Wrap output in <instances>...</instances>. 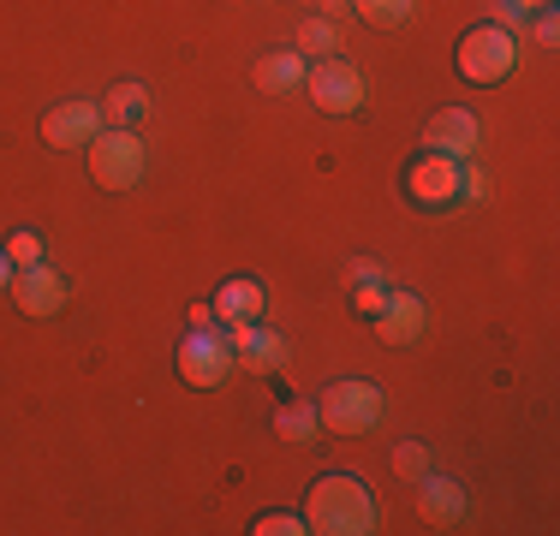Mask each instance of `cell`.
Returning <instances> with one entry per match:
<instances>
[{
	"label": "cell",
	"instance_id": "obj_11",
	"mask_svg": "<svg viewBox=\"0 0 560 536\" xmlns=\"http://www.w3.org/2000/svg\"><path fill=\"white\" fill-rule=\"evenodd\" d=\"M423 143H430L435 155H477V143H483V126H477V114H465V107H442V114H430V126H423Z\"/></svg>",
	"mask_w": 560,
	"mask_h": 536
},
{
	"label": "cell",
	"instance_id": "obj_16",
	"mask_svg": "<svg viewBox=\"0 0 560 536\" xmlns=\"http://www.w3.org/2000/svg\"><path fill=\"white\" fill-rule=\"evenodd\" d=\"M102 119L119 131H131L138 119H150V90L143 84H114L108 96H102Z\"/></svg>",
	"mask_w": 560,
	"mask_h": 536
},
{
	"label": "cell",
	"instance_id": "obj_18",
	"mask_svg": "<svg viewBox=\"0 0 560 536\" xmlns=\"http://www.w3.org/2000/svg\"><path fill=\"white\" fill-rule=\"evenodd\" d=\"M340 48V31L328 19H304L299 24V54H316V60H328V54Z\"/></svg>",
	"mask_w": 560,
	"mask_h": 536
},
{
	"label": "cell",
	"instance_id": "obj_3",
	"mask_svg": "<svg viewBox=\"0 0 560 536\" xmlns=\"http://www.w3.org/2000/svg\"><path fill=\"white\" fill-rule=\"evenodd\" d=\"M316 418H323V429H335V435H370L382 423V387L346 375V382H335L316 399Z\"/></svg>",
	"mask_w": 560,
	"mask_h": 536
},
{
	"label": "cell",
	"instance_id": "obj_1",
	"mask_svg": "<svg viewBox=\"0 0 560 536\" xmlns=\"http://www.w3.org/2000/svg\"><path fill=\"white\" fill-rule=\"evenodd\" d=\"M304 531H323V536H364L376 531V501L352 471H328L316 477L311 501H304Z\"/></svg>",
	"mask_w": 560,
	"mask_h": 536
},
{
	"label": "cell",
	"instance_id": "obj_7",
	"mask_svg": "<svg viewBox=\"0 0 560 536\" xmlns=\"http://www.w3.org/2000/svg\"><path fill=\"white\" fill-rule=\"evenodd\" d=\"M459 161L453 155H435V150H423L418 161L406 167V197L418 209H447L453 197H459Z\"/></svg>",
	"mask_w": 560,
	"mask_h": 536
},
{
	"label": "cell",
	"instance_id": "obj_19",
	"mask_svg": "<svg viewBox=\"0 0 560 536\" xmlns=\"http://www.w3.org/2000/svg\"><path fill=\"white\" fill-rule=\"evenodd\" d=\"M352 12L364 24H376V31H394V24H406L411 0H352Z\"/></svg>",
	"mask_w": 560,
	"mask_h": 536
},
{
	"label": "cell",
	"instance_id": "obj_23",
	"mask_svg": "<svg viewBox=\"0 0 560 536\" xmlns=\"http://www.w3.org/2000/svg\"><path fill=\"white\" fill-rule=\"evenodd\" d=\"M250 531H257V536H299V531H304V518H292V513H262Z\"/></svg>",
	"mask_w": 560,
	"mask_h": 536
},
{
	"label": "cell",
	"instance_id": "obj_4",
	"mask_svg": "<svg viewBox=\"0 0 560 536\" xmlns=\"http://www.w3.org/2000/svg\"><path fill=\"white\" fill-rule=\"evenodd\" d=\"M90 150V179L102 185V191H131V185L143 179V143L131 138V131H96V138L84 143Z\"/></svg>",
	"mask_w": 560,
	"mask_h": 536
},
{
	"label": "cell",
	"instance_id": "obj_14",
	"mask_svg": "<svg viewBox=\"0 0 560 536\" xmlns=\"http://www.w3.org/2000/svg\"><path fill=\"white\" fill-rule=\"evenodd\" d=\"M418 513L430 518V525H459V518H465V489H459V482H447V477H423Z\"/></svg>",
	"mask_w": 560,
	"mask_h": 536
},
{
	"label": "cell",
	"instance_id": "obj_10",
	"mask_svg": "<svg viewBox=\"0 0 560 536\" xmlns=\"http://www.w3.org/2000/svg\"><path fill=\"white\" fill-rule=\"evenodd\" d=\"M102 131V107L96 102H60L43 114V143L48 150H84Z\"/></svg>",
	"mask_w": 560,
	"mask_h": 536
},
{
	"label": "cell",
	"instance_id": "obj_15",
	"mask_svg": "<svg viewBox=\"0 0 560 536\" xmlns=\"http://www.w3.org/2000/svg\"><path fill=\"white\" fill-rule=\"evenodd\" d=\"M262 316V287L257 280H226V287L215 292V322H257Z\"/></svg>",
	"mask_w": 560,
	"mask_h": 536
},
{
	"label": "cell",
	"instance_id": "obj_20",
	"mask_svg": "<svg viewBox=\"0 0 560 536\" xmlns=\"http://www.w3.org/2000/svg\"><path fill=\"white\" fill-rule=\"evenodd\" d=\"M394 471L406 482H423V477H430V453H423L418 441H406V447H394Z\"/></svg>",
	"mask_w": 560,
	"mask_h": 536
},
{
	"label": "cell",
	"instance_id": "obj_6",
	"mask_svg": "<svg viewBox=\"0 0 560 536\" xmlns=\"http://www.w3.org/2000/svg\"><path fill=\"white\" fill-rule=\"evenodd\" d=\"M304 90H311V102L323 107V114H352V107L364 102V78H358V66L340 60V54L316 60L311 72H304Z\"/></svg>",
	"mask_w": 560,
	"mask_h": 536
},
{
	"label": "cell",
	"instance_id": "obj_2",
	"mask_svg": "<svg viewBox=\"0 0 560 536\" xmlns=\"http://www.w3.org/2000/svg\"><path fill=\"white\" fill-rule=\"evenodd\" d=\"M453 66H459L465 84H501V78L518 66V36L501 31V24H477V31L459 36Z\"/></svg>",
	"mask_w": 560,
	"mask_h": 536
},
{
	"label": "cell",
	"instance_id": "obj_13",
	"mask_svg": "<svg viewBox=\"0 0 560 536\" xmlns=\"http://www.w3.org/2000/svg\"><path fill=\"white\" fill-rule=\"evenodd\" d=\"M376 328H382V340H388V346L418 340V334H423V299H411V292H388V304H382Z\"/></svg>",
	"mask_w": 560,
	"mask_h": 536
},
{
	"label": "cell",
	"instance_id": "obj_24",
	"mask_svg": "<svg viewBox=\"0 0 560 536\" xmlns=\"http://www.w3.org/2000/svg\"><path fill=\"white\" fill-rule=\"evenodd\" d=\"M530 36H537V43H542V48H549V43H555V36H560V24H555V12H549V7H542V12H537V24H530Z\"/></svg>",
	"mask_w": 560,
	"mask_h": 536
},
{
	"label": "cell",
	"instance_id": "obj_9",
	"mask_svg": "<svg viewBox=\"0 0 560 536\" xmlns=\"http://www.w3.org/2000/svg\"><path fill=\"white\" fill-rule=\"evenodd\" d=\"M221 328H226V346H233V364H245L257 375L287 364V334H269L257 322H221Z\"/></svg>",
	"mask_w": 560,
	"mask_h": 536
},
{
	"label": "cell",
	"instance_id": "obj_17",
	"mask_svg": "<svg viewBox=\"0 0 560 536\" xmlns=\"http://www.w3.org/2000/svg\"><path fill=\"white\" fill-rule=\"evenodd\" d=\"M280 435H287V441H316V435H323V418H316L311 399H299V406L280 411Z\"/></svg>",
	"mask_w": 560,
	"mask_h": 536
},
{
	"label": "cell",
	"instance_id": "obj_5",
	"mask_svg": "<svg viewBox=\"0 0 560 536\" xmlns=\"http://www.w3.org/2000/svg\"><path fill=\"white\" fill-rule=\"evenodd\" d=\"M179 375L191 387H221L226 375H233V346H226V328H191L179 346Z\"/></svg>",
	"mask_w": 560,
	"mask_h": 536
},
{
	"label": "cell",
	"instance_id": "obj_26",
	"mask_svg": "<svg viewBox=\"0 0 560 536\" xmlns=\"http://www.w3.org/2000/svg\"><path fill=\"white\" fill-rule=\"evenodd\" d=\"M352 280H382V263H370V257H358V263H352Z\"/></svg>",
	"mask_w": 560,
	"mask_h": 536
},
{
	"label": "cell",
	"instance_id": "obj_22",
	"mask_svg": "<svg viewBox=\"0 0 560 536\" xmlns=\"http://www.w3.org/2000/svg\"><path fill=\"white\" fill-rule=\"evenodd\" d=\"M382 304H388V287H376V280H364V287L352 292V311L358 316H382Z\"/></svg>",
	"mask_w": 560,
	"mask_h": 536
},
{
	"label": "cell",
	"instance_id": "obj_12",
	"mask_svg": "<svg viewBox=\"0 0 560 536\" xmlns=\"http://www.w3.org/2000/svg\"><path fill=\"white\" fill-rule=\"evenodd\" d=\"M304 72H311V66H304V54L299 48H275V54H262L257 60V90L262 96H287V90H299L304 84Z\"/></svg>",
	"mask_w": 560,
	"mask_h": 536
},
{
	"label": "cell",
	"instance_id": "obj_21",
	"mask_svg": "<svg viewBox=\"0 0 560 536\" xmlns=\"http://www.w3.org/2000/svg\"><path fill=\"white\" fill-rule=\"evenodd\" d=\"M7 263L12 268H36V263H43V238H36V233H12L7 238Z\"/></svg>",
	"mask_w": 560,
	"mask_h": 536
},
{
	"label": "cell",
	"instance_id": "obj_27",
	"mask_svg": "<svg viewBox=\"0 0 560 536\" xmlns=\"http://www.w3.org/2000/svg\"><path fill=\"white\" fill-rule=\"evenodd\" d=\"M215 322V304H191V328H209Z\"/></svg>",
	"mask_w": 560,
	"mask_h": 536
},
{
	"label": "cell",
	"instance_id": "obj_25",
	"mask_svg": "<svg viewBox=\"0 0 560 536\" xmlns=\"http://www.w3.org/2000/svg\"><path fill=\"white\" fill-rule=\"evenodd\" d=\"M495 24H501V31H518V24H525V12H518L513 0H501V7H495Z\"/></svg>",
	"mask_w": 560,
	"mask_h": 536
},
{
	"label": "cell",
	"instance_id": "obj_29",
	"mask_svg": "<svg viewBox=\"0 0 560 536\" xmlns=\"http://www.w3.org/2000/svg\"><path fill=\"white\" fill-rule=\"evenodd\" d=\"M513 7H518V12H530V7H549V0H513Z\"/></svg>",
	"mask_w": 560,
	"mask_h": 536
},
{
	"label": "cell",
	"instance_id": "obj_8",
	"mask_svg": "<svg viewBox=\"0 0 560 536\" xmlns=\"http://www.w3.org/2000/svg\"><path fill=\"white\" fill-rule=\"evenodd\" d=\"M7 292H12V304H19L24 316H60L66 299H72V292H66V280H60L48 263L12 268V287H7Z\"/></svg>",
	"mask_w": 560,
	"mask_h": 536
},
{
	"label": "cell",
	"instance_id": "obj_28",
	"mask_svg": "<svg viewBox=\"0 0 560 536\" xmlns=\"http://www.w3.org/2000/svg\"><path fill=\"white\" fill-rule=\"evenodd\" d=\"M0 287H12V263H7V250H0Z\"/></svg>",
	"mask_w": 560,
	"mask_h": 536
}]
</instances>
